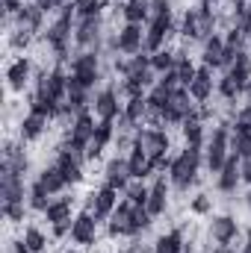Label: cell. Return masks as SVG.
I'll return each instance as SVG.
<instances>
[{
    "instance_id": "obj_25",
    "label": "cell",
    "mask_w": 251,
    "mask_h": 253,
    "mask_svg": "<svg viewBox=\"0 0 251 253\" xmlns=\"http://www.w3.org/2000/svg\"><path fill=\"white\" fill-rule=\"evenodd\" d=\"M222 56H225V36H219V33H213L207 42H204V53H201V62L207 65V68H222Z\"/></svg>"
},
{
    "instance_id": "obj_26",
    "label": "cell",
    "mask_w": 251,
    "mask_h": 253,
    "mask_svg": "<svg viewBox=\"0 0 251 253\" xmlns=\"http://www.w3.org/2000/svg\"><path fill=\"white\" fill-rule=\"evenodd\" d=\"M3 165H9V168H12V171H18V174H27L30 159H27V153H24V147H21V144L6 141V144H3Z\"/></svg>"
},
{
    "instance_id": "obj_7",
    "label": "cell",
    "mask_w": 251,
    "mask_h": 253,
    "mask_svg": "<svg viewBox=\"0 0 251 253\" xmlns=\"http://www.w3.org/2000/svg\"><path fill=\"white\" fill-rule=\"evenodd\" d=\"M175 33V18L172 15H163V18H151L148 27H145V53H157L166 47V42L172 39Z\"/></svg>"
},
{
    "instance_id": "obj_8",
    "label": "cell",
    "mask_w": 251,
    "mask_h": 253,
    "mask_svg": "<svg viewBox=\"0 0 251 253\" xmlns=\"http://www.w3.org/2000/svg\"><path fill=\"white\" fill-rule=\"evenodd\" d=\"M98 56L101 53H77L71 59V77L80 80L86 88H95V83L101 80V71H98Z\"/></svg>"
},
{
    "instance_id": "obj_53",
    "label": "cell",
    "mask_w": 251,
    "mask_h": 253,
    "mask_svg": "<svg viewBox=\"0 0 251 253\" xmlns=\"http://www.w3.org/2000/svg\"><path fill=\"white\" fill-rule=\"evenodd\" d=\"M243 253H251V248H249V245H246V248H243Z\"/></svg>"
},
{
    "instance_id": "obj_9",
    "label": "cell",
    "mask_w": 251,
    "mask_h": 253,
    "mask_svg": "<svg viewBox=\"0 0 251 253\" xmlns=\"http://www.w3.org/2000/svg\"><path fill=\"white\" fill-rule=\"evenodd\" d=\"M116 50L125 56H136L145 50V27L142 24H125L116 33Z\"/></svg>"
},
{
    "instance_id": "obj_41",
    "label": "cell",
    "mask_w": 251,
    "mask_h": 253,
    "mask_svg": "<svg viewBox=\"0 0 251 253\" xmlns=\"http://www.w3.org/2000/svg\"><path fill=\"white\" fill-rule=\"evenodd\" d=\"M151 224H154V215H151L145 206H136V209H133V236L145 233Z\"/></svg>"
},
{
    "instance_id": "obj_15",
    "label": "cell",
    "mask_w": 251,
    "mask_h": 253,
    "mask_svg": "<svg viewBox=\"0 0 251 253\" xmlns=\"http://www.w3.org/2000/svg\"><path fill=\"white\" fill-rule=\"evenodd\" d=\"M104 180H107L110 189L127 191V186L133 183V177H130V165H127V156H113V159L107 162V168H104Z\"/></svg>"
},
{
    "instance_id": "obj_13",
    "label": "cell",
    "mask_w": 251,
    "mask_h": 253,
    "mask_svg": "<svg viewBox=\"0 0 251 253\" xmlns=\"http://www.w3.org/2000/svg\"><path fill=\"white\" fill-rule=\"evenodd\" d=\"M0 194L6 203H24V174L12 171L9 165H0Z\"/></svg>"
},
{
    "instance_id": "obj_5",
    "label": "cell",
    "mask_w": 251,
    "mask_h": 253,
    "mask_svg": "<svg viewBox=\"0 0 251 253\" xmlns=\"http://www.w3.org/2000/svg\"><path fill=\"white\" fill-rule=\"evenodd\" d=\"M133 144L145 150V156L151 159L154 171H157V162L169 156V132L163 126H142L133 132Z\"/></svg>"
},
{
    "instance_id": "obj_36",
    "label": "cell",
    "mask_w": 251,
    "mask_h": 253,
    "mask_svg": "<svg viewBox=\"0 0 251 253\" xmlns=\"http://www.w3.org/2000/svg\"><path fill=\"white\" fill-rule=\"evenodd\" d=\"M24 242H27L30 253H45L48 251V236H45L39 227H27V230H24Z\"/></svg>"
},
{
    "instance_id": "obj_22",
    "label": "cell",
    "mask_w": 251,
    "mask_h": 253,
    "mask_svg": "<svg viewBox=\"0 0 251 253\" xmlns=\"http://www.w3.org/2000/svg\"><path fill=\"white\" fill-rule=\"evenodd\" d=\"M169 180L166 177H157L154 180V186H151V194H148V212L154 215V218H160V215H166V209H169Z\"/></svg>"
},
{
    "instance_id": "obj_51",
    "label": "cell",
    "mask_w": 251,
    "mask_h": 253,
    "mask_svg": "<svg viewBox=\"0 0 251 253\" xmlns=\"http://www.w3.org/2000/svg\"><path fill=\"white\" fill-rule=\"evenodd\" d=\"M210 253H234V248H231V245H213Z\"/></svg>"
},
{
    "instance_id": "obj_54",
    "label": "cell",
    "mask_w": 251,
    "mask_h": 253,
    "mask_svg": "<svg viewBox=\"0 0 251 253\" xmlns=\"http://www.w3.org/2000/svg\"><path fill=\"white\" fill-rule=\"evenodd\" d=\"M122 253H136V251H122Z\"/></svg>"
},
{
    "instance_id": "obj_21",
    "label": "cell",
    "mask_w": 251,
    "mask_h": 253,
    "mask_svg": "<svg viewBox=\"0 0 251 253\" xmlns=\"http://www.w3.org/2000/svg\"><path fill=\"white\" fill-rule=\"evenodd\" d=\"M189 94H192L195 103H207L213 97V68H207V65L198 68L195 80L189 83Z\"/></svg>"
},
{
    "instance_id": "obj_14",
    "label": "cell",
    "mask_w": 251,
    "mask_h": 253,
    "mask_svg": "<svg viewBox=\"0 0 251 253\" xmlns=\"http://www.w3.org/2000/svg\"><path fill=\"white\" fill-rule=\"evenodd\" d=\"M133 209H136L133 200H127V197L119 200L116 212L110 215V236H113V239H119V236H133Z\"/></svg>"
},
{
    "instance_id": "obj_49",
    "label": "cell",
    "mask_w": 251,
    "mask_h": 253,
    "mask_svg": "<svg viewBox=\"0 0 251 253\" xmlns=\"http://www.w3.org/2000/svg\"><path fill=\"white\" fill-rule=\"evenodd\" d=\"M240 171H243V183L251 186V156H246V159L240 162Z\"/></svg>"
},
{
    "instance_id": "obj_4",
    "label": "cell",
    "mask_w": 251,
    "mask_h": 253,
    "mask_svg": "<svg viewBox=\"0 0 251 253\" xmlns=\"http://www.w3.org/2000/svg\"><path fill=\"white\" fill-rule=\"evenodd\" d=\"M101 39H104L101 15H89V18L74 21V47L80 53H101Z\"/></svg>"
},
{
    "instance_id": "obj_45",
    "label": "cell",
    "mask_w": 251,
    "mask_h": 253,
    "mask_svg": "<svg viewBox=\"0 0 251 253\" xmlns=\"http://www.w3.org/2000/svg\"><path fill=\"white\" fill-rule=\"evenodd\" d=\"M234 129H249L251 132V103L237 112V118H234Z\"/></svg>"
},
{
    "instance_id": "obj_42",
    "label": "cell",
    "mask_w": 251,
    "mask_h": 253,
    "mask_svg": "<svg viewBox=\"0 0 251 253\" xmlns=\"http://www.w3.org/2000/svg\"><path fill=\"white\" fill-rule=\"evenodd\" d=\"M104 3H107V0H74V9H77V18H89V15H101V12H104Z\"/></svg>"
},
{
    "instance_id": "obj_28",
    "label": "cell",
    "mask_w": 251,
    "mask_h": 253,
    "mask_svg": "<svg viewBox=\"0 0 251 253\" xmlns=\"http://www.w3.org/2000/svg\"><path fill=\"white\" fill-rule=\"evenodd\" d=\"M42 215L48 218L51 227H54V224H63V221H71V197H57V200H51V206H48Z\"/></svg>"
},
{
    "instance_id": "obj_33",
    "label": "cell",
    "mask_w": 251,
    "mask_h": 253,
    "mask_svg": "<svg viewBox=\"0 0 251 253\" xmlns=\"http://www.w3.org/2000/svg\"><path fill=\"white\" fill-rule=\"evenodd\" d=\"M231 153H237L240 159L251 156V132L249 129H234L231 126Z\"/></svg>"
},
{
    "instance_id": "obj_44",
    "label": "cell",
    "mask_w": 251,
    "mask_h": 253,
    "mask_svg": "<svg viewBox=\"0 0 251 253\" xmlns=\"http://www.w3.org/2000/svg\"><path fill=\"white\" fill-rule=\"evenodd\" d=\"M3 215L9 224H21L24 221V203H6L3 206Z\"/></svg>"
},
{
    "instance_id": "obj_29",
    "label": "cell",
    "mask_w": 251,
    "mask_h": 253,
    "mask_svg": "<svg viewBox=\"0 0 251 253\" xmlns=\"http://www.w3.org/2000/svg\"><path fill=\"white\" fill-rule=\"evenodd\" d=\"M39 183L51 191V194H60V191L68 186V180H65V174L60 171V165H57V162H54V165H48V168L39 174Z\"/></svg>"
},
{
    "instance_id": "obj_12",
    "label": "cell",
    "mask_w": 251,
    "mask_h": 253,
    "mask_svg": "<svg viewBox=\"0 0 251 253\" xmlns=\"http://www.w3.org/2000/svg\"><path fill=\"white\" fill-rule=\"evenodd\" d=\"M92 112H95L101 121H116V118L125 112V106L119 103V91H116L113 85L101 88V91L95 94V100H92Z\"/></svg>"
},
{
    "instance_id": "obj_17",
    "label": "cell",
    "mask_w": 251,
    "mask_h": 253,
    "mask_svg": "<svg viewBox=\"0 0 251 253\" xmlns=\"http://www.w3.org/2000/svg\"><path fill=\"white\" fill-rule=\"evenodd\" d=\"M240 156L237 153H231L228 156V162H225V168L219 171V177H216V183H219V191H225V194H234L237 186L243 183V171H240Z\"/></svg>"
},
{
    "instance_id": "obj_52",
    "label": "cell",
    "mask_w": 251,
    "mask_h": 253,
    "mask_svg": "<svg viewBox=\"0 0 251 253\" xmlns=\"http://www.w3.org/2000/svg\"><path fill=\"white\" fill-rule=\"evenodd\" d=\"M246 206L251 209V189H249V194H246Z\"/></svg>"
},
{
    "instance_id": "obj_20",
    "label": "cell",
    "mask_w": 251,
    "mask_h": 253,
    "mask_svg": "<svg viewBox=\"0 0 251 253\" xmlns=\"http://www.w3.org/2000/svg\"><path fill=\"white\" fill-rule=\"evenodd\" d=\"M237 236H240V224H237V218H231V215H219V218H213V224H210V239H213L216 245H231Z\"/></svg>"
},
{
    "instance_id": "obj_32",
    "label": "cell",
    "mask_w": 251,
    "mask_h": 253,
    "mask_svg": "<svg viewBox=\"0 0 251 253\" xmlns=\"http://www.w3.org/2000/svg\"><path fill=\"white\" fill-rule=\"evenodd\" d=\"M175 62H178V53H175V50H169V47H163V50L151 53V68L157 71V77H160V74L175 71Z\"/></svg>"
},
{
    "instance_id": "obj_34",
    "label": "cell",
    "mask_w": 251,
    "mask_h": 253,
    "mask_svg": "<svg viewBox=\"0 0 251 253\" xmlns=\"http://www.w3.org/2000/svg\"><path fill=\"white\" fill-rule=\"evenodd\" d=\"M178 53V62H175V74H178V80H181V85H187L189 88V83L195 80V74H198V68L192 65V59H189L184 50H175Z\"/></svg>"
},
{
    "instance_id": "obj_40",
    "label": "cell",
    "mask_w": 251,
    "mask_h": 253,
    "mask_svg": "<svg viewBox=\"0 0 251 253\" xmlns=\"http://www.w3.org/2000/svg\"><path fill=\"white\" fill-rule=\"evenodd\" d=\"M216 91H219L225 100H231V103H234L237 97H243V91L234 85V80H231L228 74H222V77H219V83H216Z\"/></svg>"
},
{
    "instance_id": "obj_55",
    "label": "cell",
    "mask_w": 251,
    "mask_h": 253,
    "mask_svg": "<svg viewBox=\"0 0 251 253\" xmlns=\"http://www.w3.org/2000/svg\"><path fill=\"white\" fill-rule=\"evenodd\" d=\"M189 253H195V251H189Z\"/></svg>"
},
{
    "instance_id": "obj_46",
    "label": "cell",
    "mask_w": 251,
    "mask_h": 253,
    "mask_svg": "<svg viewBox=\"0 0 251 253\" xmlns=\"http://www.w3.org/2000/svg\"><path fill=\"white\" fill-rule=\"evenodd\" d=\"M24 6V0H3V24H12V15H18V9Z\"/></svg>"
},
{
    "instance_id": "obj_47",
    "label": "cell",
    "mask_w": 251,
    "mask_h": 253,
    "mask_svg": "<svg viewBox=\"0 0 251 253\" xmlns=\"http://www.w3.org/2000/svg\"><path fill=\"white\" fill-rule=\"evenodd\" d=\"M172 15V3L169 0H151V18H163Z\"/></svg>"
},
{
    "instance_id": "obj_10",
    "label": "cell",
    "mask_w": 251,
    "mask_h": 253,
    "mask_svg": "<svg viewBox=\"0 0 251 253\" xmlns=\"http://www.w3.org/2000/svg\"><path fill=\"white\" fill-rule=\"evenodd\" d=\"M98 218L86 209V212H80L77 218H74V224H71V242L74 245H80V248H92L95 242H98Z\"/></svg>"
},
{
    "instance_id": "obj_30",
    "label": "cell",
    "mask_w": 251,
    "mask_h": 253,
    "mask_svg": "<svg viewBox=\"0 0 251 253\" xmlns=\"http://www.w3.org/2000/svg\"><path fill=\"white\" fill-rule=\"evenodd\" d=\"M154 253H184V230H169L154 242Z\"/></svg>"
},
{
    "instance_id": "obj_16",
    "label": "cell",
    "mask_w": 251,
    "mask_h": 253,
    "mask_svg": "<svg viewBox=\"0 0 251 253\" xmlns=\"http://www.w3.org/2000/svg\"><path fill=\"white\" fill-rule=\"evenodd\" d=\"M30 74H33V62H30L27 56H18L15 62L6 68V85H9L15 94H21V91L27 88V83H30Z\"/></svg>"
},
{
    "instance_id": "obj_27",
    "label": "cell",
    "mask_w": 251,
    "mask_h": 253,
    "mask_svg": "<svg viewBox=\"0 0 251 253\" xmlns=\"http://www.w3.org/2000/svg\"><path fill=\"white\" fill-rule=\"evenodd\" d=\"M45 129H48V118H42L36 112H27L21 118V141H36V138H42Z\"/></svg>"
},
{
    "instance_id": "obj_23",
    "label": "cell",
    "mask_w": 251,
    "mask_h": 253,
    "mask_svg": "<svg viewBox=\"0 0 251 253\" xmlns=\"http://www.w3.org/2000/svg\"><path fill=\"white\" fill-rule=\"evenodd\" d=\"M122 18H125V24H148L151 21V0H125Z\"/></svg>"
},
{
    "instance_id": "obj_24",
    "label": "cell",
    "mask_w": 251,
    "mask_h": 253,
    "mask_svg": "<svg viewBox=\"0 0 251 253\" xmlns=\"http://www.w3.org/2000/svg\"><path fill=\"white\" fill-rule=\"evenodd\" d=\"M127 165H130V177L133 180H145V177H151L154 174V165H151V159L145 156V150L142 147H130V153H127Z\"/></svg>"
},
{
    "instance_id": "obj_2",
    "label": "cell",
    "mask_w": 251,
    "mask_h": 253,
    "mask_svg": "<svg viewBox=\"0 0 251 253\" xmlns=\"http://www.w3.org/2000/svg\"><path fill=\"white\" fill-rule=\"evenodd\" d=\"M216 33V12H213V3H198L184 12V21H181V36L189 42H207L210 36Z\"/></svg>"
},
{
    "instance_id": "obj_48",
    "label": "cell",
    "mask_w": 251,
    "mask_h": 253,
    "mask_svg": "<svg viewBox=\"0 0 251 253\" xmlns=\"http://www.w3.org/2000/svg\"><path fill=\"white\" fill-rule=\"evenodd\" d=\"M71 224H74V218H71V221H63V224H54V236H57V239L71 236Z\"/></svg>"
},
{
    "instance_id": "obj_6",
    "label": "cell",
    "mask_w": 251,
    "mask_h": 253,
    "mask_svg": "<svg viewBox=\"0 0 251 253\" xmlns=\"http://www.w3.org/2000/svg\"><path fill=\"white\" fill-rule=\"evenodd\" d=\"M68 77L63 65L51 68V71H42L39 74V83H36V94L39 97H48V100H57V103H65L68 97Z\"/></svg>"
},
{
    "instance_id": "obj_18",
    "label": "cell",
    "mask_w": 251,
    "mask_h": 253,
    "mask_svg": "<svg viewBox=\"0 0 251 253\" xmlns=\"http://www.w3.org/2000/svg\"><path fill=\"white\" fill-rule=\"evenodd\" d=\"M57 165H60V171L65 174L68 186L83 183V159H80V156H74L71 150H65L63 144H60V150H57Z\"/></svg>"
},
{
    "instance_id": "obj_1",
    "label": "cell",
    "mask_w": 251,
    "mask_h": 253,
    "mask_svg": "<svg viewBox=\"0 0 251 253\" xmlns=\"http://www.w3.org/2000/svg\"><path fill=\"white\" fill-rule=\"evenodd\" d=\"M201 162H204V147H201V144H187V147L172 159L169 183H172L178 191H189L195 183H198Z\"/></svg>"
},
{
    "instance_id": "obj_31",
    "label": "cell",
    "mask_w": 251,
    "mask_h": 253,
    "mask_svg": "<svg viewBox=\"0 0 251 253\" xmlns=\"http://www.w3.org/2000/svg\"><path fill=\"white\" fill-rule=\"evenodd\" d=\"M51 197H54V194H51V191L36 180V183L30 186V191H27V206H30V209H36V212H45V209L51 206Z\"/></svg>"
},
{
    "instance_id": "obj_43",
    "label": "cell",
    "mask_w": 251,
    "mask_h": 253,
    "mask_svg": "<svg viewBox=\"0 0 251 253\" xmlns=\"http://www.w3.org/2000/svg\"><path fill=\"white\" fill-rule=\"evenodd\" d=\"M189 212H192V215H210V212H213V197L204 194V191L195 194V197L189 200Z\"/></svg>"
},
{
    "instance_id": "obj_50",
    "label": "cell",
    "mask_w": 251,
    "mask_h": 253,
    "mask_svg": "<svg viewBox=\"0 0 251 253\" xmlns=\"http://www.w3.org/2000/svg\"><path fill=\"white\" fill-rule=\"evenodd\" d=\"M12 253H30V248H27V242H24V239L12 242Z\"/></svg>"
},
{
    "instance_id": "obj_11",
    "label": "cell",
    "mask_w": 251,
    "mask_h": 253,
    "mask_svg": "<svg viewBox=\"0 0 251 253\" xmlns=\"http://www.w3.org/2000/svg\"><path fill=\"white\" fill-rule=\"evenodd\" d=\"M119 200H122V197H119V191L110 189V186L104 183L98 191H92V194H89V206H86V209H89V212H92L98 221H107V218L116 212Z\"/></svg>"
},
{
    "instance_id": "obj_37",
    "label": "cell",
    "mask_w": 251,
    "mask_h": 253,
    "mask_svg": "<svg viewBox=\"0 0 251 253\" xmlns=\"http://www.w3.org/2000/svg\"><path fill=\"white\" fill-rule=\"evenodd\" d=\"M148 194H151V189H148L142 180H133V183L127 186V191H125V197L133 200L136 206H148Z\"/></svg>"
},
{
    "instance_id": "obj_35",
    "label": "cell",
    "mask_w": 251,
    "mask_h": 253,
    "mask_svg": "<svg viewBox=\"0 0 251 253\" xmlns=\"http://www.w3.org/2000/svg\"><path fill=\"white\" fill-rule=\"evenodd\" d=\"M181 129H184L187 144H204V121L198 118V112H195L192 118H187V121L181 124Z\"/></svg>"
},
{
    "instance_id": "obj_39",
    "label": "cell",
    "mask_w": 251,
    "mask_h": 253,
    "mask_svg": "<svg viewBox=\"0 0 251 253\" xmlns=\"http://www.w3.org/2000/svg\"><path fill=\"white\" fill-rule=\"evenodd\" d=\"M33 36H36V33H30V30H24V27H12V30H9V47H12V50H24V47L33 42Z\"/></svg>"
},
{
    "instance_id": "obj_19",
    "label": "cell",
    "mask_w": 251,
    "mask_h": 253,
    "mask_svg": "<svg viewBox=\"0 0 251 253\" xmlns=\"http://www.w3.org/2000/svg\"><path fill=\"white\" fill-rule=\"evenodd\" d=\"M45 15H48V12H45L39 3H24V6L18 9V15H15V27H24V30H30V33H42Z\"/></svg>"
},
{
    "instance_id": "obj_3",
    "label": "cell",
    "mask_w": 251,
    "mask_h": 253,
    "mask_svg": "<svg viewBox=\"0 0 251 253\" xmlns=\"http://www.w3.org/2000/svg\"><path fill=\"white\" fill-rule=\"evenodd\" d=\"M231 126H234V124L222 121V124L213 126V132H210V138H207V147H204V162H207L210 174H219V171L225 168L228 156H231Z\"/></svg>"
},
{
    "instance_id": "obj_38",
    "label": "cell",
    "mask_w": 251,
    "mask_h": 253,
    "mask_svg": "<svg viewBox=\"0 0 251 253\" xmlns=\"http://www.w3.org/2000/svg\"><path fill=\"white\" fill-rule=\"evenodd\" d=\"M92 141L101 144V147L113 144L116 141V121H98V129H95V138Z\"/></svg>"
}]
</instances>
